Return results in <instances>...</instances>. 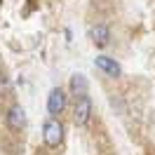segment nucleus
Listing matches in <instances>:
<instances>
[{"instance_id":"nucleus-3","label":"nucleus","mask_w":155,"mask_h":155,"mask_svg":"<svg viewBox=\"0 0 155 155\" xmlns=\"http://www.w3.org/2000/svg\"><path fill=\"white\" fill-rule=\"evenodd\" d=\"M66 108V92L61 87L49 89V97H47V110L49 115H61V110Z\"/></svg>"},{"instance_id":"nucleus-4","label":"nucleus","mask_w":155,"mask_h":155,"mask_svg":"<svg viewBox=\"0 0 155 155\" xmlns=\"http://www.w3.org/2000/svg\"><path fill=\"white\" fill-rule=\"evenodd\" d=\"M94 66H97L99 71H104L106 75H110V78H117L120 73H122V68H120V64H117L115 59L106 57V54H99V57L94 59Z\"/></svg>"},{"instance_id":"nucleus-2","label":"nucleus","mask_w":155,"mask_h":155,"mask_svg":"<svg viewBox=\"0 0 155 155\" xmlns=\"http://www.w3.org/2000/svg\"><path fill=\"white\" fill-rule=\"evenodd\" d=\"M89 115H92V101H89V97H78L75 106H73V122L78 127H85L89 122Z\"/></svg>"},{"instance_id":"nucleus-5","label":"nucleus","mask_w":155,"mask_h":155,"mask_svg":"<svg viewBox=\"0 0 155 155\" xmlns=\"http://www.w3.org/2000/svg\"><path fill=\"white\" fill-rule=\"evenodd\" d=\"M7 127L14 129V132H19V129L26 127V110L21 106H12L7 110Z\"/></svg>"},{"instance_id":"nucleus-1","label":"nucleus","mask_w":155,"mask_h":155,"mask_svg":"<svg viewBox=\"0 0 155 155\" xmlns=\"http://www.w3.org/2000/svg\"><path fill=\"white\" fill-rule=\"evenodd\" d=\"M64 122L57 120V117H49L47 122L42 125V141L47 148H59L61 141H64Z\"/></svg>"},{"instance_id":"nucleus-7","label":"nucleus","mask_w":155,"mask_h":155,"mask_svg":"<svg viewBox=\"0 0 155 155\" xmlns=\"http://www.w3.org/2000/svg\"><path fill=\"white\" fill-rule=\"evenodd\" d=\"M71 92H73V97H87V78L82 75V73H75V75L71 78Z\"/></svg>"},{"instance_id":"nucleus-6","label":"nucleus","mask_w":155,"mask_h":155,"mask_svg":"<svg viewBox=\"0 0 155 155\" xmlns=\"http://www.w3.org/2000/svg\"><path fill=\"white\" fill-rule=\"evenodd\" d=\"M89 40H92L97 47H106L108 40H110V33H108V28L104 24H97V26L89 28Z\"/></svg>"}]
</instances>
